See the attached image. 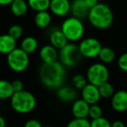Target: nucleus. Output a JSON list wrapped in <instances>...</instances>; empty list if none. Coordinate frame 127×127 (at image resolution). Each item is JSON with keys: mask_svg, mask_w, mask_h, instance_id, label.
Segmentation results:
<instances>
[{"mask_svg": "<svg viewBox=\"0 0 127 127\" xmlns=\"http://www.w3.org/2000/svg\"><path fill=\"white\" fill-rule=\"evenodd\" d=\"M39 79L47 88L57 89L64 86L66 79V69L59 62L53 63H43L39 68Z\"/></svg>", "mask_w": 127, "mask_h": 127, "instance_id": "obj_1", "label": "nucleus"}, {"mask_svg": "<svg viewBox=\"0 0 127 127\" xmlns=\"http://www.w3.org/2000/svg\"><path fill=\"white\" fill-rule=\"evenodd\" d=\"M87 17L90 24L98 30H106L110 28L114 21V15L112 9L103 3H98L95 7L91 9Z\"/></svg>", "mask_w": 127, "mask_h": 127, "instance_id": "obj_2", "label": "nucleus"}, {"mask_svg": "<svg viewBox=\"0 0 127 127\" xmlns=\"http://www.w3.org/2000/svg\"><path fill=\"white\" fill-rule=\"evenodd\" d=\"M37 105L36 98L31 92L23 90L14 93L10 98V105L15 112L21 114H26L32 112Z\"/></svg>", "mask_w": 127, "mask_h": 127, "instance_id": "obj_3", "label": "nucleus"}, {"mask_svg": "<svg viewBox=\"0 0 127 127\" xmlns=\"http://www.w3.org/2000/svg\"><path fill=\"white\" fill-rule=\"evenodd\" d=\"M60 30L66 37L68 42H75L82 39L85 34V25L80 19L76 17H68L62 23Z\"/></svg>", "mask_w": 127, "mask_h": 127, "instance_id": "obj_4", "label": "nucleus"}, {"mask_svg": "<svg viewBox=\"0 0 127 127\" xmlns=\"http://www.w3.org/2000/svg\"><path fill=\"white\" fill-rule=\"evenodd\" d=\"M60 63L64 67H76L82 60V55L78 49V46L72 42H68L63 49H60L59 54Z\"/></svg>", "mask_w": 127, "mask_h": 127, "instance_id": "obj_5", "label": "nucleus"}, {"mask_svg": "<svg viewBox=\"0 0 127 127\" xmlns=\"http://www.w3.org/2000/svg\"><path fill=\"white\" fill-rule=\"evenodd\" d=\"M7 63L12 71L22 73L25 71L29 66V55L23 51L20 48H16L13 51L7 55Z\"/></svg>", "mask_w": 127, "mask_h": 127, "instance_id": "obj_6", "label": "nucleus"}, {"mask_svg": "<svg viewBox=\"0 0 127 127\" xmlns=\"http://www.w3.org/2000/svg\"><path fill=\"white\" fill-rule=\"evenodd\" d=\"M109 69L106 65L100 62H97L89 67L87 70L86 78L89 81V84H92L96 87L108 81L109 79Z\"/></svg>", "mask_w": 127, "mask_h": 127, "instance_id": "obj_7", "label": "nucleus"}, {"mask_svg": "<svg viewBox=\"0 0 127 127\" xmlns=\"http://www.w3.org/2000/svg\"><path fill=\"white\" fill-rule=\"evenodd\" d=\"M102 49V44L97 38L87 37L80 42L78 49L82 57L92 59L98 57Z\"/></svg>", "mask_w": 127, "mask_h": 127, "instance_id": "obj_8", "label": "nucleus"}, {"mask_svg": "<svg viewBox=\"0 0 127 127\" xmlns=\"http://www.w3.org/2000/svg\"><path fill=\"white\" fill-rule=\"evenodd\" d=\"M49 9L53 15L64 17L71 11V2L70 0H51Z\"/></svg>", "mask_w": 127, "mask_h": 127, "instance_id": "obj_9", "label": "nucleus"}, {"mask_svg": "<svg viewBox=\"0 0 127 127\" xmlns=\"http://www.w3.org/2000/svg\"><path fill=\"white\" fill-rule=\"evenodd\" d=\"M111 105L118 112H124L127 111V91L119 90L114 93L111 98Z\"/></svg>", "mask_w": 127, "mask_h": 127, "instance_id": "obj_10", "label": "nucleus"}, {"mask_svg": "<svg viewBox=\"0 0 127 127\" xmlns=\"http://www.w3.org/2000/svg\"><path fill=\"white\" fill-rule=\"evenodd\" d=\"M81 96H82V99L85 100L90 105L97 104L99 101L100 98H101L100 97L99 92H98V87L89 83L82 89Z\"/></svg>", "mask_w": 127, "mask_h": 127, "instance_id": "obj_11", "label": "nucleus"}, {"mask_svg": "<svg viewBox=\"0 0 127 127\" xmlns=\"http://www.w3.org/2000/svg\"><path fill=\"white\" fill-rule=\"evenodd\" d=\"M89 9L85 3V0H72L71 2V13L73 17L78 19L85 18L88 16Z\"/></svg>", "mask_w": 127, "mask_h": 127, "instance_id": "obj_12", "label": "nucleus"}, {"mask_svg": "<svg viewBox=\"0 0 127 127\" xmlns=\"http://www.w3.org/2000/svg\"><path fill=\"white\" fill-rule=\"evenodd\" d=\"M39 56L42 60L43 63H53V62H58V49H55L51 44L45 45L42 47L39 52Z\"/></svg>", "mask_w": 127, "mask_h": 127, "instance_id": "obj_13", "label": "nucleus"}, {"mask_svg": "<svg viewBox=\"0 0 127 127\" xmlns=\"http://www.w3.org/2000/svg\"><path fill=\"white\" fill-rule=\"evenodd\" d=\"M57 96L58 99L64 103H70V102H74L77 100L78 98V93L77 89L74 87H67V86H63L57 91Z\"/></svg>", "mask_w": 127, "mask_h": 127, "instance_id": "obj_14", "label": "nucleus"}, {"mask_svg": "<svg viewBox=\"0 0 127 127\" xmlns=\"http://www.w3.org/2000/svg\"><path fill=\"white\" fill-rule=\"evenodd\" d=\"M89 109L90 105L81 99L73 102L71 110L75 119H86L89 115Z\"/></svg>", "mask_w": 127, "mask_h": 127, "instance_id": "obj_15", "label": "nucleus"}, {"mask_svg": "<svg viewBox=\"0 0 127 127\" xmlns=\"http://www.w3.org/2000/svg\"><path fill=\"white\" fill-rule=\"evenodd\" d=\"M17 48V41L8 34L0 35V53L8 55Z\"/></svg>", "mask_w": 127, "mask_h": 127, "instance_id": "obj_16", "label": "nucleus"}, {"mask_svg": "<svg viewBox=\"0 0 127 127\" xmlns=\"http://www.w3.org/2000/svg\"><path fill=\"white\" fill-rule=\"evenodd\" d=\"M50 42L51 45L55 49H61L68 43V41L60 30H54L50 35Z\"/></svg>", "mask_w": 127, "mask_h": 127, "instance_id": "obj_17", "label": "nucleus"}, {"mask_svg": "<svg viewBox=\"0 0 127 127\" xmlns=\"http://www.w3.org/2000/svg\"><path fill=\"white\" fill-rule=\"evenodd\" d=\"M34 23L37 28L45 29L50 26L51 23V16L50 12L47 10L45 11H39L37 12L34 17Z\"/></svg>", "mask_w": 127, "mask_h": 127, "instance_id": "obj_18", "label": "nucleus"}, {"mask_svg": "<svg viewBox=\"0 0 127 127\" xmlns=\"http://www.w3.org/2000/svg\"><path fill=\"white\" fill-rule=\"evenodd\" d=\"M10 10L12 14L17 17H23L24 16L28 11V6L27 1L25 0H14L10 3Z\"/></svg>", "mask_w": 127, "mask_h": 127, "instance_id": "obj_19", "label": "nucleus"}, {"mask_svg": "<svg viewBox=\"0 0 127 127\" xmlns=\"http://www.w3.org/2000/svg\"><path fill=\"white\" fill-rule=\"evenodd\" d=\"M37 47H38V42L37 39L33 36H27L21 42L20 49L29 55L37 50Z\"/></svg>", "mask_w": 127, "mask_h": 127, "instance_id": "obj_20", "label": "nucleus"}, {"mask_svg": "<svg viewBox=\"0 0 127 127\" xmlns=\"http://www.w3.org/2000/svg\"><path fill=\"white\" fill-rule=\"evenodd\" d=\"M98 57L101 61V63L105 65V64L112 63V62H114V60L116 58V54L112 48L102 47Z\"/></svg>", "mask_w": 127, "mask_h": 127, "instance_id": "obj_21", "label": "nucleus"}, {"mask_svg": "<svg viewBox=\"0 0 127 127\" xmlns=\"http://www.w3.org/2000/svg\"><path fill=\"white\" fill-rule=\"evenodd\" d=\"M13 94L11 83L8 80H0V99H10Z\"/></svg>", "mask_w": 127, "mask_h": 127, "instance_id": "obj_22", "label": "nucleus"}, {"mask_svg": "<svg viewBox=\"0 0 127 127\" xmlns=\"http://www.w3.org/2000/svg\"><path fill=\"white\" fill-rule=\"evenodd\" d=\"M51 0H27L28 6L37 12L45 11L49 9Z\"/></svg>", "mask_w": 127, "mask_h": 127, "instance_id": "obj_23", "label": "nucleus"}, {"mask_svg": "<svg viewBox=\"0 0 127 127\" xmlns=\"http://www.w3.org/2000/svg\"><path fill=\"white\" fill-rule=\"evenodd\" d=\"M98 92H99L100 97L104 98V99H109L112 98V95L114 94V87L111 83H109L108 81L105 83L100 85L99 87H98Z\"/></svg>", "mask_w": 127, "mask_h": 127, "instance_id": "obj_24", "label": "nucleus"}, {"mask_svg": "<svg viewBox=\"0 0 127 127\" xmlns=\"http://www.w3.org/2000/svg\"><path fill=\"white\" fill-rule=\"evenodd\" d=\"M72 84L75 89H82L87 85V79L82 74H76L72 78Z\"/></svg>", "mask_w": 127, "mask_h": 127, "instance_id": "obj_25", "label": "nucleus"}, {"mask_svg": "<svg viewBox=\"0 0 127 127\" xmlns=\"http://www.w3.org/2000/svg\"><path fill=\"white\" fill-rule=\"evenodd\" d=\"M102 115H103V110H102V108L100 107V105H98V104L90 105L88 117L92 119V120H93V119H99V118L102 117Z\"/></svg>", "mask_w": 127, "mask_h": 127, "instance_id": "obj_26", "label": "nucleus"}, {"mask_svg": "<svg viewBox=\"0 0 127 127\" xmlns=\"http://www.w3.org/2000/svg\"><path fill=\"white\" fill-rule=\"evenodd\" d=\"M8 35L17 41L23 35V28L19 24H14L9 29Z\"/></svg>", "mask_w": 127, "mask_h": 127, "instance_id": "obj_27", "label": "nucleus"}, {"mask_svg": "<svg viewBox=\"0 0 127 127\" xmlns=\"http://www.w3.org/2000/svg\"><path fill=\"white\" fill-rule=\"evenodd\" d=\"M66 127H91V122L86 119H74L68 123Z\"/></svg>", "mask_w": 127, "mask_h": 127, "instance_id": "obj_28", "label": "nucleus"}, {"mask_svg": "<svg viewBox=\"0 0 127 127\" xmlns=\"http://www.w3.org/2000/svg\"><path fill=\"white\" fill-rule=\"evenodd\" d=\"M91 127H112V124L107 119L101 117L99 119H93L91 122Z\"/></svg>", "mask_w": 127, "mask_h": 127, "instance_id": "obj_29", "label": "nucleus"}, {"mask_svg": "<svg viewBox=\"0 0 127 127\" xmlns=\"http://www.w3.org/2000/svg\"><path fill=\"white\" fill-rule=\"evenodd\" d=\"M118 66L123 72H127V52L124 53L118 59Z\"/></svg>", "mask_w": 127, "mask_h": 127, "instance_id": "obj_30", "label": "nucleus"}, {"mask_svg": "<svg viewBox=\"0 0 127 127\" xmlns=\"http://www.w3.org/2000/svg\"><path fill=\"white\" fill-rule=\"evenodd\" d=\"M10 83H11V87L14 93H18L24 90V83L20 80H15Z\"/></svg>", "mask_w": 127, "mask_h": 127, "instance_id": "obj_31", "label": "nucleus"}, {"mask_svg": "<svg viewBox=\"0 0 127 127\" xmlns=\"http://www.w3.org/2000/svg\"><path fill=\"white\" fill-rule=\"evenodd\" d=\"M24 127H43L41 123L37 119H30L24 124Z\"/></svg>", "mask_w": 127, "mask_h": 127, "instance_id": "obj_32", "label": "nucleus"}, {"mask_svg": "<svg viewBox=\"0 0 127 127\" xmlns=\"http://www.w3.org/2000/svg\"><path fill=\"white\" fill-rule=\"evenodd\" d=\"M85 4H86V6L88 7L89 10H91V9H92L93 7H95L96 5L99 3V1H98V0H85Z\"/></svg>", "mask_w": 127, "mask_h": 127, "instance_id": "obj_33", "label": "nucleus"}, {"mask_svg": "<svg viewBox=\"0 0 127 127\" xmlns=\"http://www.w3.org/2000/svg\"><path fill=\"white\" fill-rule=\"evenodd\" d=\"M112 127H126V125L120 120L114 121L112 124Z\"/></svg>", "mask_w": 127, "mask_h": 127, "instance_id": "obj_34", "label": "nucleus"}, {"mask_svg": "<svg viewBox=\"0 0 127 127\" xmlns=\"http://www.w3.org/2000/svg\"><path fill=\"white\" fill-rule=\"evenodd\" d=\"M14 0H0V5H10Z\"/></svg>", "mask_w": 127, "mask_h": 127, "instance_id": "obj_35", "label": "nucleus"}, {"mask_svg": "<svg viewBox=\"0 0 127 127\" xmlns=\"http://www.w3.org/2000/svg\"><path fill=\"white\" fill-rule=\"evenodd\" d=\"M6 126V122L5 119L2 116H0V127H5Z\"/></svg>", "mask_w": 127, "mask_h": 127, "instance_id": "obj_36", "label": "nucleus"}, {"mask_svg": "<svg viewBox=\"0 0 127 127\" xmlns=\"http://www.w3.org/2000/svg\"><path fill=\"white\" fill-rule=\"evenodd\" d=\"M44 127H53V126H44Z\"/></svg>", "mask_w": 127, "mask_h": 127, "instance_id": "obj_37", "label": "nucleus"}, {"mask_svg": "<svg viewBox=\"0 0 127 127\" xmlns=\"http://www.w3.org/2000/svg\"><path fill=\"white\" fill-rule=\"evenodd\" d=\"M98 1H100V0H98Z\"/></svg>", "mask_w": 127, "mask_h": 127, "instance_id": "obj_38", "label": "nucleus"}]
</instances>
